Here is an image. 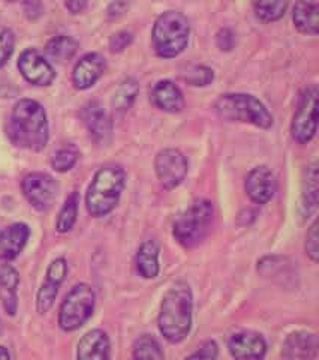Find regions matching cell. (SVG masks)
<instances>
[{
  "label": "cell",
  "mask_w": 319,
  "mask_h": 360,
  "mask_svg": "<svg viewBox=\"0 0 319 360\" xmlns=\"http://www.w3.org/2000/svg\"><path fill=\"white\" fill-rule=\"evenodd\" d=\"M9 137L20 148L33 152H39L47 146L48 122L39 103L33 99L18 101L11 115Z\"/></svg>",
  "instance_id": "obj_1"
},
{
  "label": "cell",
  "mask_w": 319,
  "mask_h": 360,
  "mask_svg": "<svg viewBox=\"0 0 319 360\" xmlns=\"http://www.w3.org/2000/svg\"><path fill=\"white\" fill-rule=\"evenodd\" d=\"M193 299L186 283H176L164 296L159 312V330L171 344L185 340L192 329Z\"/></svg>",
  "instance_id": "obj_2"
},
{
  "label": "cell",
  "mask_w": 319,
  "mask_h": 360,
  "mask_svg": "<svg viewBox=\"0 0 319 360\" xmlns=\"http://www.w3.org/2000/svg\"><path fill=\"white\" fill-rule=\"evenodd\" d=\"M126 184V174L119 165H105L95 174L86 195V206L92 217L108 215L119 205Z\"/></svg>",
  "instance_id": "obj_3"
},
{
  "label": "cell",
  "mask_w": 319,
  "mask_h": 360,
  "mask_svg": "<svg viewBox=\"0 0 319 360\" xmlns=\"http://www.w3.org/2000/svg\"><path fill=\"white\" fill-rule=\"evenodd\" d=\"M189 33V21L183 14L176 11L164 13L153 27L152 39L156 54L164 59L177 58L188 47Z\"/></svg>",
  "instance_id": "obj_4"
},
{
  "label": "cell",
  "mask_w": 319,
  "mask_h": 360,
  "mask_svg": "<svg viewBox=\"0 0 319 360\" xmlns=\"http://www.w3.org/2000/svg\"><path fill=\"white\" fill-rule=\"evenodd\" d=\"M216 112L228 122H245L268 129L273 127V116L267 107L252 95L228 94L216 101Z\"/></svg>",
  "instance_id": "obj_5"
},
{
  "label": "cell",
  "mask_w": 319,
  "mask_h": 360,
  "mask_svg": "<svg viewBox=\"0 0 319 360\" xmlns=\"http://www.w3.org/2000/svg\"><path fill=\"white\" fill-rule=\"evenodd\" d=\"M214 207L209 200H197L174 222V238L185 248L200 245L210 231Z\"/></svg>",
  "instance_id": "obj_6"
},
{
  "label": "cell",
  "mask_w": 319,
  "mask_h": 360,
  "mask_svg": "<svg viewBox=\"0 0 319 360\" xmlns=\"http://www.w3.org/2000/svg\"><path fill=\"white\" fill-rule=\"evenodd\" d=\"M95 291L87 284L75 285L65 297L59 311V326L65 332H74L92 317Z\"/></svg>",
  "instance_id": "obj_7"
},
{
  "label": "cell",
  "mask_w": 319,
  "mask_h": 360,
  "mask_svg": "<svg viewBox=\"0 0 319 360\" xmlns=\"http://www.w3.org/2000/svg\"><path fill=\"white\" fill-rule=\"evenodd\" d=\"M318 87L311 86L304 89L301 94L299 108L295 111L291 132L292 139L300 143L306 144L309 143L316 134L318 128Z\"/></svg>",
  "instance_id": "obj_8"
},
{
  "label": "cell",
  "mask_w": 319,
  "mask_h": 360,
  "mask_svg": "<svg viewBox=\"0 0 319 360\" xmlns=\"http://www.w3.org/2000/svg\"><path fill=\"white\" fill-rule=\"evenodd\" d=\"M22 194L37 210H48L57 198L59 185L45 173H30L21 182Z\"/></svg>",
  "instance_id": "obj_9"
},
{
  "label": "cell",
  "mask_w": 319,
  "mask_h": 360,
  "mask_svg": "<svg viewBox=\"0 0 319 360\" xmlns=\"http://www.w3.org/2000/svg\"><path fill=\"white\" fill-rule=\"evenodd\" d=\"M155 170L164 188L174 189L183 182L188 174V161L180 150L165 149L157 153Z\"/></svg>",
  "instance_id": "obj_10"
},
{
  "label": "cell",
  "mask_w": 319,
  "mask_h": 360,
  "mask_svg": "<svg viewBox=\"0 0 319 360\" xmlns=\"http://www.w3.org/2000/svg\"><path fill=\"white\" fill-rule=\"evenodd\" d=\"M21 75L32 84L50 86L54 82V70L50 62L41 56L37 50H26L18 59Z\"/></svg>",
  "instance_id": "obj_11"
},
{
  "label": "cell",
  "mask_w": 319,
  "mask_h": 360,
  "mask_svg": "<svg viewBox=\"0 0 319 360\" xmlns=\"http://www.w3.org/2000/svg\"><path fill=\"white\" fill-rule=\"evenodd\" d=\"M66 272H67V264L65 262V258H56V260L50 264L47 270V276H45L44 284L38 291L37 307L39 314L48 312L54 305V300L57 297V292H59L62 283L65 281Z\"/></svg>",
  "instance_id": "obj_12"
},
{
  "label": "cell",
  "mask_w": 319,
  "mask_h": 360,
  "mask_svg": "<svg viewBox=\"0 0 319 360\" xmlns=\"http://www.w3.org/2000/svg\"><path fill=\"white\" fill-rule=\"evenodd\" d=\"M276 179L267 167H256L246 177V193L256 205H266L276 193Z\"/></svg>",
  "instance_id": "obj_13"
},
{
  "label": "cell",
  "mask_w": 319,
  "mask_h": 360,
  "mask_svg": "<svg viewBox=\"0 0 319 360\" xmlns=\"http://www.w3.org/2000/svg\"><path fill=\"white\" fill-rule=\"evenodd\" d=\"M82 116L93 141H96L98 144L108 143L112 132V123L102 104H99L98 101H92V103H89L83 108Z\"/></svg>",
  "instance_id": "obj_14"
},
{
  "label": "cell",
  "mask_w": 319,
  "mask_h": 360,
  "mask_svg": "<svg viewBox=\"0 0 319 360\" xmlns=\"http://www.w3.org/2000/svg\"><path fill=\"white\" fill-rule=\"evenodd\" d=\"M105 59L102 58L98 53H89L82 60H78V63L74 68L72 72V82L74 86L79 90H86L90 89L92 86L96 84V82L102 77V74L105 72Z\"/></svg>",
  "instance_id": "obj_15"
},
{
  "label": "cell",
  "mask_w": 319,
  "mask_h": 360,
  "mask_svg": "<svg viewBox=\"0 0 319 360\" xmlns=\"http://www.w3.org/2000/svg\"><path fill=\"white\" fill-rule=\"evenodd\" d=\"M228 350L235 359H263L267 352L264 338L255 332H240L231 336Z\"/></svg>",
  "instance_id": "obj_16"
},
{
  "label": "cell",
  "mask_w": 319,
  "mask_h": 360,
  "mask_svg": "<svg viewBox=\"0 0 319 360\" xmlns=\"http://www.w3.org/2000/svg\"><path fill=\"white\" fill-rule=\"evenodd\" d=\"M319 341L315 333L309 332H294L283 344L282 356L285 359L307 360L318 357Z\"/></svg>",
  "instance_id": "obj_17"
},
{
  "label": "cell",
  "mask_w": 319,
  "mask_h": 360,
  "mask_svg": "<svg viewBox=\"0 0 319 360\" xmlns=\"http://www.w3.org/2000/svg\"><path fill=\"white\" fill-rule=\"evenodd\" d=\"M30 236L26 224H14L0 233V260L9 262L22 251Z\"/></svg>",
  "instance_id": "obj_18"
},
{
  "label": "cell",
  "mask_w": 319,
  "mask_h": 360,
  "mask_svg": "<svg viewBox=\"0 0 319 360\" xmlns=\"http://www.w3.org/2000/svg\"><path fill=\"white\" fill-rule=\"evenodd\" d=\"M78 359L105 360L110 359V340L104 330H90L78 344Z\"/></svg>",
  "instance_id": "obj_19"
},
{
  "label": "cell",
  "mask_w": 319,
  "mask_h": 360,
  "mask_svg": "<svg viewBox=\"0 0 319 360\" xmlns=\"http://www.w3.org/2000/svg\"><path fill=\"white\" fill-rule=\"evenodd\" d=\"M153 104L167 112H180L185 107V98L181 90L173 82H159L152 89Z\"/></svg>",
  "instance_id": "obj_20"
},
{
  "label": "cell",
  "mask_w": 319,
  "mask_h": 360,
  "mask_svg": "<svg viewBox=\"0 0 319 360\" xmlns=\"http://www.w3.org/2000/svg\"><path fill=\"white\" fill-rule=\"evenodd\" d=\"M20 276L11 264H0V302L9 315H15L18 308L17 288Z\"/></svg>",
  "instance_id": "obj_21"
},
{
  "label": "cell",
  "mask_w": 319,
  "mask_h": 360,
  "mask_svg": "<svg viewBox=\"0 0 319 360\" xmlns=\"http://www.w3.org/2000/svg\"><path fill=\"white\" fill-rule=\"evenodd\" d=\"M294 25L306 35H316L319 29V9L315 0H299L294 6Z\"/></svg>",
  "instance_id": "obj_22"
},
{
  "label": "cell",
  "mask_w": 319,
  "mask_h": 360,
  "mask_svg": "<svg viewBox=\"0 0 319 360\" xmlns=\"http://www.w3.org/2000/svg\"><path fill=\"white\" fill-rule=\"evenodd\" d=\"M138 274L145 279H153L159 274V246L153 240L144 242L135 258Z\"/></svg>",
  "instance_id": "obj_23"
},
{
  "label": "cell",
  "mask_w": 319,
  "mask_h": 360,
  "mask_svg": "<svg viewBox=\"0 0 319 360\" xmlns=\"http://www.w3.org/2000/svg\"><path fill=\"white\" fill-rule=\"evenodd\" d=\"M318 164L313 162L309 167H306L304 177H303V209L307 217L318 209Z\"/></svg>",
  "instance_id": "obj_24"
},
{
  "label": "cell",
  "mask_w": 319,
  "mask_h": 360,
  "mask_svg": "<svg viewBox=\"0 0 319 360\" xmlns=\"http://www.w3.org/2000/svg\"><path fill=\"white\" fill-rule=\"evenodd\" d=\"M78 50V42L71 38V37H56L53 38L47 47H45V51H47V56L59 63H65L67 60H71L74 58V54Z\"/></svg>",
  "instance_id": "obj_25"
},
{
  "label": "cell",
  "mask_w": 319,
  "mask_h": 360,
  "mask_svg": "<svg viewBox=\"0 0 319 360\" xmlns=\"http://www.w3.org/2000/svg\"><path fill=\"white\" fill-rule=\"evenodd\" d=\"M288 0H256L255 13L259 20L266 22L278 21L287 13Z\"/></svg>",
  "instance_id": "obj_26"
},
{
  "label": "cell",
  "mask_w": 319,
  "mask_h": 360,
  "mask_svg": "<svg viewBox=\"0 0 319 360\" xmlns=\"http://www.w3.org/2000/svg\"><path fill=\"white\" fill-rule=\"evenodd\" d=\"M138 95V84L132 78L124 80L116 90L112 98V107L116 111H126L132 107L134 101Z\"/></svg>",
  "instance_id": "obj_27"
},
{
  "label": "cell",
  "mask_w": 319,
  "mask_h": 360,
  "mask_svg": "<svg viewBox=\"0 0 319 360\" xmlns=\"http://www.w3.org/2000/svg\"><path fill=\"white\" fill-rule=\"evenodd\" d=\"M77 215H78V194L72 193L66 198L65 205L59 213V218H57V225H56L57 231L59 233L71 231L77 221Z\"/></svg>",
  "instance_id": "obj_28"
},
{
  "label": "cell",
  "mask_w": 319,
  "mask_h": 360,
  "mask_svg": "<svg viewBox=\"0 0 319 360\" xmlns=\"http://www.w3.org/2000/svg\"><path fill=\"white\" fill-rule=\"evenodd\" d=\"M134 357L135 359H164V352L159 347L155 338L144 335L134 344Z\"/></svg>",
  "instance_id": "obj_29"
},
{
  "label": "cell",
  "mask_w": 319,
  "mask_h": 360,
  "mask_svg": "<svg viewBox=\"0 0 319 360\" xmlns=\"http://www.w3.org/2000/svg\"><path fill=\"white\" fill-rule=\"evenodd\" d=\"M78 156L79 153L74 146H65V148H60L59 150L54 152L51 158V165L56 172L66 173L77 164Z\"/></svg>",
  "instance_id": "obj_30"
},
{
  "label": "cell",
  "mask_w": 319,
  "mask_h": 360,
  "mask_svg": "<svg viewBox=\"0 0 319 360\" xmlns=\"http://www.w3.org/2000/svg\"><path fill=\"white\" fill-rule=\"evenodd\" d=\"M214 74L207 66H195L188 72L186 80L192 86H207L213 82Z\"/></svg>",
  "instance_id": "obj_31"
},
{
  "label": "cell",
  "mask_w": 319,
  "mask_h": 360,
  "mask_svg": "<svg viewBox=\"0 0 319 360\" xmlns=\"http://www.w3.org/2000/svg\"><path fill=\"white\" fill-rule=\"evenodd\" d=\"M14 45H15V39H14L13 32L9 30L0 32V68L5 66L11 56H13Z\"/></svg>",
  "instance_id": "obj_32"
},
{
  "label": "cell",
  "mask_w": 319,
  "mask_h": 360,
  "mask_svg": "<svg viewBox=\"0 0 319 360\" xmlns=\"http://www.w3.org/2000/svg\"><path fill=\"white\" fill-rule=\"evenodd\" d=\"M306 254L311 257L312 262H318L319 258V245H318V222L315 221L312 224V227L307 233L306 238Z\"/></svg>",
  "instance_id": "obj_33"
},
{
  "label": "cell",
  "mask_w": 319,
  "mask_h": 360,
  "mask_svg": "<svg viewBox=\"0 0 319 360\" xmlns=\"http://www.w3.org/2000/svg\"><path fill=\"white\" fill-rule=\"evenodd\" d=\"M132 42V35L129 32H120L117 35H114L110 41V49L112 53H120L124 49L128 47V45Z\"/></svg>",
  "instance_id": "obj_34"
},
{
  "label": "cell",
  "mask_w": 319,
  "mask_h": 360,
  "mask_svg": "<svg viewBox=\"0 0 319 360\" xmlns=\"http://www.w3.org/2000/svg\"><path fill=\"white\" fill-rule=\"evenodd\" d=\"M218 357V345H216L214 341H207L204 342L197 353H193L189 356V359H216Z\"/></svg>",
  "instance_id": "obj_35"
},
{
  "label": "cell",
  "mask_w": 319,
  "mask_h": 360,
  "mask_svg": "<svg viewBox=\"0 0 319 360\" xmlns=\"http://www.w3.org/2000/svg\"><path fill=\"white\" fill-rule=\"evenodd\" d=\"M218 45L221 47V50H231L234 45V35L231 33V30L223 29L219 32L218 35Z\"/></svg>",
  "instance_id": "obj_36"
},
{
  "label": "cell",
  "mask_w": 319,
  "mask_h": 360,
  "mask_svg": "<svg viewBox=\"0 0 319 360\" xmlns=\"http://www.w3.org/2000/svg\"><path fill=\"white\" fill-rule=\"evenodd\" d=\"M126 8H128L126 0H114L108 9V14L110 17H119L124 13V11H126Z\"/></svg>",
  "instance_id": "obj_37"
},
{
  "label": "cell",
  "mask_w": 319,
  "mask_h": 360,
  "mask_svg": "<svg viewBox=\"0 0 319 360\" xmlns=\"http://www.w3.org/2000/svg\"><path fill=\"white\" fill-rule=\"evenodd\" d=\"M87 0H66V8L71 11L72 14H78L86 8Z\"/></svg>",
  "instance_id": "obj_38"
},
{
  "label": "cell",
  "mask_w": 319,
  "mask_h": 360,
  "mask_svg": "<svg viewBox=\"0 0 319 360\" xmlns=\"http://www.w3.org/2000/svg\"><path fill=\"white\" fill-rule=\"evenodd\" d=\"M11 357V354H9V352L6 350L5 347H0V359H9Z\"/></svg>",
  "instance_id": "obj_39"
},
{
  "label": "cell",
  "mask_w": 319,
  "mask_h": 360,
  "mask_svg": "<svg viewBox=\"0 0 319 360\" xmlns=\"http://www.w3.org/2000/svg\"><path fill=\"white\" fill-rule=\"evenodd\" d=\"M8 2H14V0H8Z\"/></svg>",
  "instance_id": "obj_40"
}]
</instances>
